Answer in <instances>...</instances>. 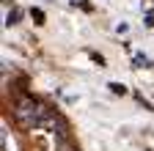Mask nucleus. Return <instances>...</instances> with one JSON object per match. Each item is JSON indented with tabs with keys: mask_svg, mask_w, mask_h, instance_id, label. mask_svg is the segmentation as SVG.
Wrapping results in <instances>:
<instances>
[{
	"mask_svg": "<svg viewBox=\"0 0 154 151\" xmlns=\"http://www.w3.org/2000/svg\"><path fill=\"white\" fill-rule=\"evenodd\" d=\"M107 88H110L113 93H127V85H121V83H110Z\"/></svg>",
	"mask_w": 154,
	"mask_h": 151,
	"instance_id": "f03ea898",
	"label": "nucleus"
},
{
	"mask_svg": "<svg viewBox=\"0 0 154 151\" xmlns=\"http://www.w3.org/2000/svg\"><path fill=\"white\" fill-rule=\"evenodd\" d=\"M14 118L22 124L25 129H58V135H66V126H63V121L55 116L52 110H47L38 99H33V96H22L17 104H14Z\"/></svg>",
	"mask_w": 154,
	"mask_h": 151,
	"instance_id": "f257e3e1",
	"label": "nucleus"
},
{
	"mask_svg": "<svg viewBox=\"0 0 154 151\" xmlns=\"http://www.w3.org/2000/svg\"><path fill=\"white\" fill-rule=\"evenodd\" d=\"M30 14H33V20H36V22H38V25H42V22H44V14H42V11H38V8H33V11H30Z\"/></svg>",
	"mask_w": 154,
	"mask_h": 151,
	"instance_id": "7ed1b4c3",
	"label": "nucleus"
}]
</instances>
